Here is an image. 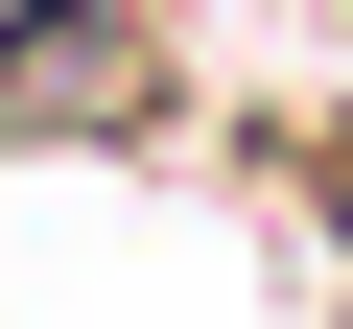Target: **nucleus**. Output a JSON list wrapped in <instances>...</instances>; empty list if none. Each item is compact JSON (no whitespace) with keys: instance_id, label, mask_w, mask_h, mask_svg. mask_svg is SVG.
Here are the masks:
<instances>
[{"instance_id":"obj_1","label":"nucleus","mask_w":353,"mask_h":329,"mask_svg":"<svg viewBox=\"0 0 353 329\" xmlns=\"http://www.w3.org/2000/svg\"><path fill=\"white\" fill-rule=\"evenodd\" d=\"M165 118V0H24L0 24V141H141Z\"/></svg>"}]
</instances>
